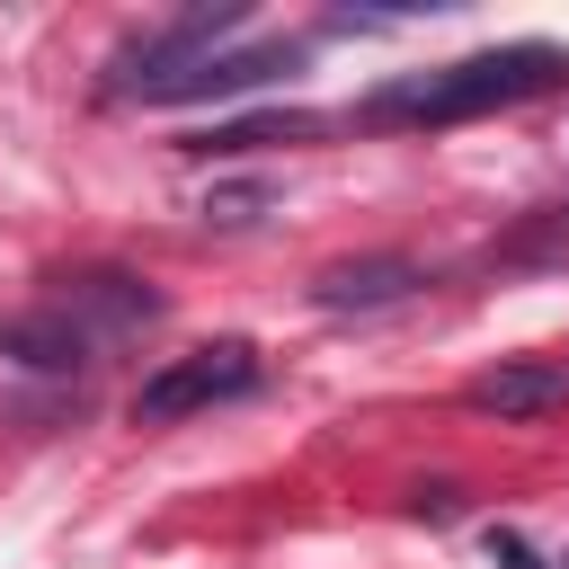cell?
I'll list each match as a JSON object with an SVG mask.
<instances>
[{"instance_id":"5","label":"cell","mask_w":569,"mask_h":569,"mask_svg":"<svg viewBox=\"0 0 569 569\" xmlns=\"http://www.w3.org/2000/svg\"><path fill=\"white\" fill-rule=\"evenodd\" d=\"M418 284H427L418 258L373 249V258H338V267H320V276H311V302H320V311H382V302H409Z\"/></svg>"},{"instance_id":"7","label":"cell","mask_w":569,"mask_h":569,"mask_svg":"<svg viewBox=\"0 0 569 569\" xmlns=\"http://www.w3.org/2000/svg\"><path fill=\"white\" fill-rule=\"evenodd\" d=\"M0 356H9V365H36V373H71V365H89L98 347H89V329H71V320L44 302V311L0 320Z\"/></svg>"},{"instance_id":"10","label":"cell","mask_w":569,"mask_h":569,"mask_svg":"<svg viewBox=\"0 0 569 569\" xmlns=\"http://www.w3.org/2000/svg\"><path fill=\"white\" fill-rule=\"evenodd\" d=\"M267 204H276V187H267V178H222V187H204V204H196V213H204L213 231H249Z\"/></svg>"},{"instance_id":"3","label":"cell","mask_w":569,"mask_h":569,"mask_svg":"<svg viewBox=\"0 0 569 569\" xmlns=\"http://www.w3.org/2000/svg\"><path fill=\"white\" fill-rule=\"evenodd\" d=\"M258 347L249 338H213V347H187V356H169L160 373H142V391H133V427H169V418H196V409H222V400H240V391H258Z\"/></svg>"},{"instance_id":"6","label":"cell","mask_w":569,"mask_h":569,"mask_svg":"<svg viewBox=\"0 0 569 569\" xmlns=\"http://www.w3.org/2000/svg\"><path fill=\"white\" fill-rule=\"evenodd\" d=\"M462 400H471V409H489V418H551V409H569V365L516 356V365L471 373V391H462Z\"/></svg>"},{"instance_id":"1","label":"cell","mask_w":569,"mask_h":569,"mask_svg":"<svg viewBox=\"0 0 569 569\" xmlns=\"http://www.w3.org/2000/svg\"><path fill=\"white\" fill-rule=\"evenodd\" d=\"M542 89H569L560 44H489V53H462V62L365 89L356 124H462V116H489V107H516V98H542Z\"/></svg>"},{"instance_id":"8","label":"cell","mask_w":569,"mask_h":569,"mask_svg":"<svg viewBox=\"0 0 569 569\" xmlns=\"http://www.w3.org/2000/svg\"><path fill=\"white\" fill-rule=\"evenodd\" d=\"M302 53H311V44H293V36H284V44H249V53H213L178 98H240V89H267V80L302 71Z\"/></svg>"},{"instance_id":"12","label":"cell","mask_w":569,"mask_h":569,"mask_svg":"<svg viewBox=\"0 0 569 569\" xmlns=\"http://www.w3.org/2000/svg\"><path fill=\"white\" fill-rule=\"evenodd\" d=\"M560 222H569V213H560Z\"/></svg>"},{"instance_id":"4","label":"cell","mask_w":569,"mask_h":569,"mask_svg":"<svg viewBox=\"0 0 569 569\" xmlns=\"http://www.w3.org/2000/svg\"><path fill=\"white\" fill-rule=\"evenodd\" d=\"M53 311H62L71 329H89V347H107V338L151 329V320H160V293H151L142 276H124V267H80V276H62Z\"/></svg>"},{"instance_id":"11","label":"cell","mask_w":569,"mask_h":569,"mask_svg":"<svg viewBox=\"0 0 569 569\" xmlns=\"http://www.w3.org/2000/svg\"><path fill=\"white\" fill-rule=\"evenodd\" d=\"M489 569H542V560H533V542H525L516 525H498V533H489Z\"/></svg>"},{"instance_id":"2","label":"cell","mask_w":569,"mask_h":569,"mask_svg":"<svg viewBox=\"0 0 569 569\" xmlns=\"http://www.w3.org/2000/svg\"><path fill=\"white\" fill-rule=\"evenodd\" d=\"M249 27V9L240 0H222V9H187V18H169V27H151V36H133L116 62H107V89L116 98H178L213 53H222V36H240Z\"/></svg>"},{"instance_id":"9","label":"cell","mask_w":569,"mask_h":569,"mask_svg":"<svg viewBox=\"0 0 569 569\" xmlns=\"http://www.w3.org/2000/svg\"><path fill=\"white\" fill-rule=\"evenodd\" d=\"M320 116H240V124H213V133H187V151H258V142H311Z\"/></svg>"}]
</instances>
